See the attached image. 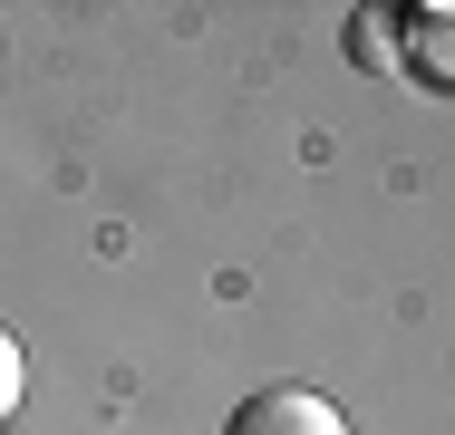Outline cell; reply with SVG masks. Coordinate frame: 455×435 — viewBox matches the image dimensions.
Instances as JSON below:
<instances>
[{
    "label": "cell",
    "mask_w": 455,
    "mask_h": 435,
    "mask_svg": "<svg viewBox=\"0 0 455 435\" xmlns=\"http://www.w3.org/2000/svg\"><path fill=\"white\" fill-rule=\"evenodd\" d=\"M446 0H427V10H417V29H407V59H417V78H436L446 87Z\"/></svg>",
    "instance_id": "7a4b0ae2"
},
{
    "label": "cell",
    "mask_w": 455,
    "mask_h": 435,
    "mask_svg": "<svg viewBox=\"0 0 455 435\" xmlns=\"http://www.w3.org/2000/svg\"><path fill=\"white\" fill-rule=\"evenodd\" d=\"M223 435H349V416L320 387H262V397H243V416Z\"/></svg>",
    "instance_id": "6da1fadb"
},
{
    "label": "cell",
    "mask_w": 455,
    "mask_h": 435,
    "mask_svg": "<svg viewBox=\"0 0 455 435\" xmlns=\"http://www.w3.org/2000/svg\"><path fill=\"white\" fill-rule=\"evenodd\" d=\"M20 397H29V358H20V339L0 329V426L20 416Z\"/></svg>",
    "instance_id": "277c9868"
},
{
    "label": "cell",
    "mask_w": 455,
    "mask_h": 435,
    "mask_svg": "<svg viewBox=\"0 0 455 435\" xmlns=\"http://www.w3.org/2000/svg\"><path fill=\"white\" fill-rule=\"evenodd\" d=\"M349 59H359L368 78H397V39H387V10H359V20H349Z\"/></svg>",
    "instance_id": "3957f363"
}]
</instances>
